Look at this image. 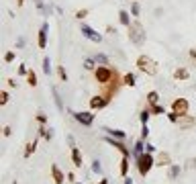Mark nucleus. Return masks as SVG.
Listing matches in <instances>:
<instances>
[{
  "mask_svg": "<svg viewBox=\"0 0 196 184\" xmlns=\"http://www.w3.org/2000/svg\"><path fill=\"white\" fill-rule=\"evenodd\" d=\"M137 66H139L141 72H145V74H149V76L157 74V63L151 60V57H147V55H141V57L137 60Z\"/></svg>",
  "mask_w": 196,
  "mask_h": 184,
  "instance_id": "nucleus-1",
  "label": "nucleus"
},
{
  "mask_svg": "<svg viewBox=\"0 0 196 184\" xmlns=\"http://www.w3.org/2000/svg\"><path fill=\"white\" fill-rule=\"evenodd\" d=\"M116 72H112L110 68H104V66H100V68L96 70V80L100 82V84H108V82L115 78Z\"/></svg>",
  "mask_w": 196,
  "mask_h": 184,
  "instance_id": "nucleus-2",
  "label": "nucleus"
},
{
  "mask_svg": "<svg viewBox=\"0 0 196 184\" xmlns=\"http://www.w3.org/2000/svg\"><path fill=\"white\" fill-rule=\"evenodd\" d=\"M129 37H131V41H135V43H143V27L139 23L129 25Z\"/></svg>",
  "mask_w": 196,
  "mask_h": 184,
  "instance_id": "nucleus-3",
  "label": "nucleus"
},
{
  "mask_svg": "<svg viewBox=\"0 0 196 184\" xmlns=\"http://www.w3.org/2000/svg\"><path fill=\"white\" fill-rule=\"evenodd\" d=\"M151 166H153V157L147 156V153H143V156L139 157V174L145 176V174L151 170Z\"/></svg>",
  "mask_w": 196,
  "mask_h": 184,
  "instance_id": "nucleus-4",
  "label": "nucleus"
},
{
  "mask_svg": "<svg viewBox=\"0 0 196 184\" xmlns=\"http://www.w3.org/2000/svg\"><path fill=\"white\" fill-rule=\"evenodd\" d=\"M178 125H180V129H190V127H194V125H196V119H194V117H190V115H180Z\"/></svg>",
  "mask_w": 196,
  "mask_h": 184,
  "instance_id": "nucleus-5",
  "label": "nucleus"
},
{
  "mask_svg": "<svg viewBox=\"0 0 196 184\" xmlns=\"http://www.w3.org/2000/svg\"><path fill=\"white\" fill-rule=\"evenodd\" d=\"M174 113L176 115H186V110H188V102L184 100V98H180V100H174Z\"/></svg>",
  "mask_w": 196,
  "mask_h": 184,
  "instance_id": "nucleus-6",
  "label": "nucleus"
},
{
  "mask_svg": "<svg viewBox=\"0 0 196 184\" xmlns=\"http://www.w3.org/2000/svg\"><path fill=\"white\" fill-rule=\"evenodd\" d=\"M106 102H108L106 96H94V98L90 100V104H92V109H102Z\"/></svg>",
  "mask_w": 196,
  "mask_h": 184,
  "instance_id": "nucleus-7",
  "label": "nucleus"
},
{
  "mask_svg": "<svg viewBox=\"0 0 196 184\" xmlns=\"http://www.w3.org/2000/svg\"><path fill=\"white\" fill-rule=\"evenodd\" d=\"M76 119L80 123H84V125H90V123H92V115H90V113H78Z\"/></svg>",
  "mask_w": 196,
  "mask_h": 184,
  "instance_id": "nucleus-8",
  "label": "nucleus"
},
{
  "mask_svg": "<svg viewBox=\"0 0 196 184\" xmlns=\"http://www.w3.org/2000/svg\"><path fill=\"white\" fill-rule=\"evenodd\" d=\"M72 160H74V164L78 168L82 166V157H80V150H78V147H74V151H72Z\"/></svg>",
  "mask_w": 196,
  "mask_h": 184,
  "instance_id": "nucleus-9",
  "label": "nucleus"
},
{
  "mask_svg": "<svg viewBox=\"0 0 196 184\" xmlns=\"http://www.w3.org/2000/svg\"><path fill=\"white\" fill-rule=\"evenodd\" d=\"M157 166H169V156L168 153H159V156H157Z\"/></svg>",
  "mask_w": 196,
  "mask_h": 184,
  "instance_id": "nucleus-10",
  "label": "nucleus"
},
{
  "mask_svg": "<svg viewBox=\"0 0 196 184\" xmlns=\"http://www.w3.org/2000/svg\"><path fill=\"white\" fill-rule=\"evenodd\" d=\"M51 170H53V178H55V182H57V184H61V182H63V174H61V172L57 170L55 166L51 168Z\"/></svg>",
  "mask_w": 196,
  "mask_h": 184,
  "instance_id": "nucleus-11",
  "label": "nucleus"
},
{
  "mask_svg": "<svg viewBox=\"0 0 196 184\" xmlns=\"http://www.w3.org/2000/svg\"><path fill=\"white\" fill-rule=\"evenodd\" d=\"M82 31H84V33H86V37H90V39H94V41L100 39V37H98V35H94V31H92V29H88V27H82Z\"/></svg>",
  "mask_w": 196,
  "mask_h": 184,
  "instance_id": "nucleus-12",
  "label": "nucleus"
},
{
  "mask_svg": "<svg viewBox=\"0 0 196 184\" xmlns=\"http://www.w3.org/2000/svg\"><path fill=\"white\" fill-rule=\"evenodd\" d=\"M174 78H176V80H180V78H188V72H186V70H176V72H174Z\"/></svg>",
  "mask_w": 196,
  "mask_h": 184,
  "instance_id": "nucleus-13",
  "label": "nucleus"
},
{
  "mask_svg": "<svg viewBox=\"0 0 196 184\" xmlns=\"http://www.w3.org/2000/svg\"><path fill=\"white\" fill-rule=\"evenodd\" d=\"M33 151H35V141H33V143H29V145H27V151H25V157H29V156H31V153H33Z\"/></svg>",
  "mask_w": 196,
  "mask_h": 184,
  "instance_id": "nucleus-14",
  "label": "nucleus"
},
{
  "mask_svg": "<svg viewBox=\"0 0 196 184\" xmlns=\"http://www.w3.org/2000/svg\"><path fill=\"white\" fill-rule=\"evenodd\" d=\"M39 45L45 47V29H41V35H39Z\"/></svg>",
  "mask_w": 196,
  "mask_h": 184,
  "instance_id": "nucleus-15",
  "label": "nucleus"
},
{
  "mask_svg": "<svg viewBox=\"0 0 196 184\" xmlns=\"http://www.w3.org/2000/svg\"><path fill=\"white\" fill-rule=\"evenodd\" d=\"M29 84H31V86H35V84H37V76H35L33 72H29Z\"/></svg>",
  "mask_w": 196,
  "mask_h": 184,
  "instance_id": "nucleus-16",
  "label": "nucleus"
},
{
  "mask_svg": "<svg viewBox=\"0 0 196 184\" xmlns=\"http://www.w3.org/2000/svg\"><path fill=\"white\" fill-rule=\"evenodd\" d=\"M125 84H129V86H133V84H135V78H133L131 74H129V76H125Z\"/></svg>",
  "mask_w": 196,
  "mask_h": 184,
  "instance_id": "nucleus-17",
  "label": "nucleus"
},
{
  "mask_svg": "<svg viewBox=\"0 0 196 184\" xmlns=\"http://www.w3.org/2000/svg\"><path fill=\"white\" fill-rule=\"evenodd\" d=\"M149 102H151V104L157 102V92H149Z\"/></svg>",
  "mask_w": 196,
  "mask_h": 184,
  "instance_id": "nucleus-18",
  "label": "nucleus"
},
{
  "mask_svg": "<svg viewBox=\"0 0 196 184\" xmlns=\"http://www.w3.org/2000/svg\"><path fill=\"white\" fill-rule=\"evenodd\" d=\"M86 14H88V10H78V14H76V16H78V19H84Z\"/></svg>",
  "mask_w": 196,
  "mask_h": 184,
  "instance_id": "nucleus-19",
  "label": "nucleus"
},
{
  "mask_svg": "<svg viewBox=\"0 0 196 184\" xmlns=\"http://www.w3.org/2000/svg\"><path fill=\"white\" fill-rule=\"evenodd\" d=\"M121 172H123V174H127V160H123V166H121Z\"/></svg>",
  "mask_w": 196,
  "mask_h": 184,
  "instance_id": "nucleus-20",
  "label": "nucleus"
},
{
  "mask_svg": "<svg viewBox=\"0 0 196 184\" xmlns=\"http://www.w3.org/2000/svg\"><path fill=\"white\" fill-rule=\"evenodd\" d=\"M6 100H8V94H6V92H2V98H0V102L4 104V102H6Z\"/></svg>",
  "mask_w": 196,
  "mask_h": 184,
  "instance_id": "nucleus-21",
  "label": "nucleus"
},
{
  "mask_svg": "<svg viewBox=\"0 0 196 184\" xmlns=\"http://www.w3.org/2000/svg\"><path fill=\"white\" fill-rule=\"evenodd\" d=\"M121 20H123V23H129V19H127V13H121Z\"/></svg>",
  "mask_w": 196,
  "mask_h": 184,
  "instance_id": "nucleus-22",
  "label": "nucleus"
},
{
  "mask_svg": "<svg viewBox=\"0 0 196 184\" xmlns=\"http://www.w3.org/2000/svg\"><path fill=\"white\" fill-rule=\"evenodd\" d=\"M190 166H192V168H196V157L192 160V162H190Z\"/></svg>",
  "mask_w": 196,
  "mask_h": 184,
  "instance_id": "nucleus-23",
  "label": "nucleus"
}]
</instances>
